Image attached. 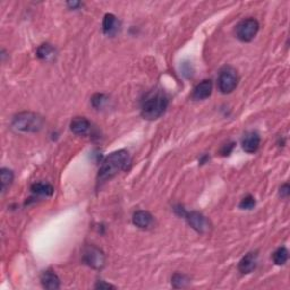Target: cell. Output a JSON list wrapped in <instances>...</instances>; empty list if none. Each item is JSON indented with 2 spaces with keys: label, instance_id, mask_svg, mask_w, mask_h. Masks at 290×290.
I'll list each match as a JSON object with an SVG mask.
<instances>
[{
  "label": "cell",
  "instance_id": "9",
  "mask_svg": "<svg viewBox=\"0 0 290 290\" xmlns=\"http://www.w3.org/2000/svg\"><path fill=\"white\" fill-rule=\"evenodd\" d=\"M212 90H213V84L210 79H205L195 86L192 97L194 100H204L212 94Z\"/></svg>",
  "mask_w": 290,
  "mask_h": 290
},
{
  "label": "cell",
  "instance_id": "17",
  "mask_svg": "<svg viewBox=\"0 0 290 290\" xmlns=\"http://www.w3.org/2000/svg\"><path fill=\"white\" fill-rule=\"evenodd\" d=\"M0 176H1V190L2 193H5L6 189L12 185V183L14 181V174L9 169L2 168L1 170H0Z\"/></svg>",
  "mask_w": 290,
  "mask_h": 290
},
{
  "label": "cell",
  "instance_id": "11",
  "mask_svg": "<svg viewBox=\"0 0 290 290\" xmlns=\"http://www.w3.org/2000/svg\"><path fill=\"white\" fill-rule=\"evenodd\" d=\"M91 128V123L87 120L85 117H76L72 120L71 123V131L75 135L79 136H84L89 133Z\"/></svg>",
  "mask_w": 290,
  "mask_h": 290
},
{
  "label": "cell",
  "instance_id": "7",
  "mask_svg": "<svg viewBox=\"0 0 290 290\" xmlns=\"http://www.w3.org/2000/svg\"><path fill=\"white\" fill-rule=\"evenodd\" d=\"M184 218L187 220L188 225L192 227L193 229L199 231V233H204V231H207L209 229V226H210L207 218L202 213H200V212H186Z\"/></svg>",
  "mask_w": 290,
  "mask_h": 290
},
{
  "label": "cell",
  "instance_id": "24",
  "mask_svg": "<svg viewBox=\"0 0 290 290\" xmlns=\"http://www.w3.org/2000/svg\"><path fill=\"white\" fill-rule=\"evenodd\" d=\"M234 146H235V143H230V144H226L225 146H223L222 150H221L222 156H229L231 151H233Z\"/></svg>",
  "mask_w": 290,
  "mask_h": 290
},
{
  "label": "cell",
  "instance_id": "3",
  "mask_svg": "<svg viewBox=\"0 0 290 290\" xmlns=\"http://www.w3.org/2000/svg\"><path fill=\"white\" fill-rule=\"evenodd\" d=\"M45 119L34 112H21L13 118L12 127L20 133H36L41 131Z\"/></svg>",
  "mask_w": 290,
  "mask_h": 290
},
{
  "label": "cell",
  "instance_id": "13",
  "mask_svg": "<svg viewBox=\"0 0 290 290\" xmlns=\"http://www.w3.org/2000/svg\"><path fill=\"white\" fill-rule=\"evenodd\" d=\"M41 284L43 288L49 290H56L60 288V279L53 271H45L41 275Z\"/></svg>",
  "mask_w": 290,
  "mask_h": 290
},
{
  "label": "cell",
  "instance_id": "26",
  "mask_svg": "<svg viewBox=\"0 0 290 290\" xmlns=\"http://www.w3.org/2000/svg\"><path fill=\"white\" fill-rule=\"evenodd\" d=\"M208 160H209V157L208 156H203V157H202V159L200 160V162H201V164H204Z\"/></svg>",
  "mask_w": 290,
  "mask_h": 290
},
{
  "label": "cell",
  "instance_id": "2",
  "mask_svg": "<svg viewBox=\"0 0 290 290\" xmlns=\"http://www.w3.org/2000/svg\"><path fill=\"white\" fill-rule=\"evenodd\" d=\"M169 100L166 93L162 91H152L146 94L142 104L141 113L143 118L148 120H156L166 112Z\"/></svg>",
  "mask_w": 290,
  "mask_h": 290
},
{
  "label": "cell",
  "instance_id": "6",
  "mask_svg": "<svg viewBox=\"0 0 290 290\" xmlns=\"http://www.w3.org/2000/svg\"><path fill=\"white\" fill-rule=\"evenodd\" d=\"M83 261L92 269L101 270L105 264V256L100 248L89 245L83 251Z\"/></svg>",
  "mask_w": 290,
  "mask_h": 290
},
{
  "label": "cell",
  "instance_id": "23",
  "mask_svg": "<svg viewBox=\"0 0 290 290\" xmlns=\"http://www.w3.org/2000/svg\"><path fill=\"white\" fill-rule=\"evenodd\" d=\"M289 194H290L289 185H288V184H284V185L280 187V195H281V197H285V199H286V197L289 196Z\"/></svg>",
  "mask_w": 290,
  "mask_h": 290
},
{
  "label": "cell",
  "instance_id": "19",
  "mask_svg": "<svg viewBox=\"0 0 290 290\" xmlns=\"http://www.w3.org/2000/svg\"><path fill=\"white\" fill-rule=\"evenodd\" d=\"M171 284L175 288H184L189 284V278L185 274L175 273L174 275H172Z\"/></svg>",
  "mask_w": 290,
  "mask_h": 290
},
{
  "label": "cell",
  "instance_id": "18",
  "mask_svg": "<svg viewBox=\"0 0 290 290\" xmlns=\"http://www.w3.org/2000/svg\"><path fill=\"white\" fill-rule=\"evenodd\" d=\"M288 249L286 247H279L277 251L273 253V261L277 265H284L288 261Z\"/></svg>",
  "mask_w": 290,
  "mask_h": 290
},
{
  "label": "cell",
  "instance_id": "15",
  "mask_svg": "<svg viewBox=\"0 0 290 290\" xmlns=\"http://www.w3.org/2000/svg\"><path fill=\"white\" fill-rule=\"evenodd\" d=\"M31 190L33 194H35V195H39V196H51L54 192L53 187L51 186L50 184L43 183V182L33 184L31 187Z\"/></svg>",
  "mask_w": 290,
  "mask_h": 290
},
{
  "label": "cell",
  "instance_id": "10",
  "mask_svg": "<svg viewBox=\"0 0 290 290\" xmlns=\"http://www.w3.org/2000/svg\"><path fill=\"white\" fill-rule=\"evenodd\" d=\"M256 263H258V253L251 252L240 260L238 269L243 274H248L255 270Z\"/></svg>",
  "mask_w": 290,
  "mask_h": 290
},
{
  "label": "cell",
  "instance_id": "21",
  "mask_svg": "<svg viewBox=\"0 0 290 290\" xmlns=\"http://www.w3.org/2000/svg\"><path fill=\"white\" fill-rule=\"evenodd\" d=\"M107 101V98L105 97L104 94H95L93 98H92V105H93L94 108H101L102 105Z\"/></svg>",
  "mask_w": 290,
  "mask_h": 290
},
{
  "label": "cell",
  "instance_id": "4",
  "mask_svg": "<svg viewBox=\"0 0 290 290\" xmlns=\"http://www.w3.org/2000/svg\"><path fill=\"white\" fill-rule=\"evenodd\" d=\"M260 28L259 22L255 18H246L236 26V36L241 42H251L258 34Z\"/></svg>",
  "mask_w": 290,
  "mask_h": 290
},
{
  "label": "cell",
  "instance_id": "5",
  "mask_svg": "<svg viewBox=\"0 0 290 290\" xmlns=\"http://www.w3.org/2000/svg\"><path fill=\"white\" fill-rule=\"evenodd\" d=\"M238 74L233 67H225L220 72L218 79L219 90L223 94H229L238 85Z\"/></svg>",
  "mask_w": 290,
  "mask_h": 290
},
{
  "label": "cell",
  "instance_id": "12",
  "mask_svg": "<svg viewBox=\"0 0 290 290\" xmlns=\"http://www.w3.org/2000/svg\"><path fill=\"white\" fill-rule=\"evenodd\" d=\"M119 30V21L113 14H105L102 21V31L107 35H115Z\"/></svg>",
  "mask_w": 290,
  "mask_h": 290
},
{
  "label": "cell",
  "instance_id": "1",
  "mask_svg": "<svg viewBox=\"0 0 290 290\" xmlns=\"http://www.w3.org/2000/svg\"><path fill=\"white\" fill-rule=\"evenodd\" d=\"M130 160V154L126 150H118V151L110 153L102 161L101 167L99 169L98 184L105 183L116 177L119 172L127 168Z\"/></svg>",
  "mask_w": 290,
  "mask_h": 290
},
{
  "label": "cell",
  "instance_id": "20",
  "mask_svg": "<svg viewBox=\"0 0 290 290\" xmlns=\"http://www.w3.org/2000/svg\"><path fill=\"white\" fill-rule=\"evenodd\" d=\"M255 207V199L252 195H247L244 197L239 203V208L243 210H252Z\"/></svg>",
  "mask_w": 290,
  "mask_h": 290
},
{
  "label": "cell",
  "instance_id": "16",
  "mask_svg": "<svg viewBox=\"0 0 290 290\" xmlns=\"http://www.w3.org/2000/svg\"><path fill=\"white\" fill-rule=\"evenodd\" d=\"M36 54H38L40 59L45 61H50L53 59L54 56H56V49L51 45H49V43H45V45H41L38 48Z\"/></svg>",
  "mask_w": 290,
  "mask_h": 290
},
{
  "label": "cell",
  "instance_id": "25",
  "mask_svg": "<svg viewBox=\"0 0 290 290\" xmlns=\"http://www.w3.org/2000/svg\"><path fill=\"white\" fill-rule=\"evenodd\" d=\"M80 2H77V1H73V2H68V6H71L73 9H75L77 6H79Z\"/></svg>",
  "mask_w": 290,
  "mask_h": 290
},
{
  "label": "cell",
  "instance_id": "22",
  "mask_svg": "<svg viewBox=\"0 0 290 290\" xmlns=\"http://www.w3.org/2000/svg\"><path fill=\"white\" fill-rule=\"evenodd\" d=\"M95 288L97 289H115V286L110 285V284H107V282L105 281H98L97 285H95Z\"/></svg>",
  "mask_w": 290,
  "mask_h": 290
},
{
  "label": "cell",
  "instance_id": "14",
  "mask_svg": "<svg viewBox=\"0 0 290 290\" xmlns=\"http://www.w3.org/2000/svg\"><path fill=\"white\" fill-rule=\"evenodd\" d=\"M153 216L148 211H137L133 215V223L138 228L146 229L152 225Z\"/></svg>",
  "mask_w": 290,
  "mask_h": 290
},
{
  "label": "cell",
  "instance_id": "8",
  "mask_svg": "<svg viewBox=\"0 0 290 290\" xmlns=\"http://www.w3.org/2000/svg\"><path fill=\"white\" fill-rule=\"evenodd\" d=\"M261 143V137L256 132H248L241 141V146L244 151L247 153H254L259 150Z\"/></svg>",
  "mask_w": 290,
  "mask_h": 290
}]
</instances>
